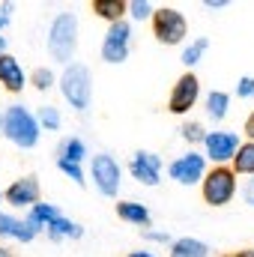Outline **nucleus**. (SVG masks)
<instances>
[{
    "mask_svg": "<svg viewBox=\"0 0 254 257\" xmlns=\"http://www.w3.org/2000/svg\"><path fill=\"white\" fill-rule=\"evenodd\" d=\"M117 215L129 221V224H138V227H150V221H153V215H150V209L144 206V203H138V200H123V203H117Z\"/></svg>",
    "mask_w": 254,
    "mask_h": 257,
    "instance_id": "2eb2a0df",
    "label": "nucleus"
},
{
    "mask_svg": "<svg viewBox=\"0 0 254 257\" xmlns=\"http://www.w3.org/2000/svg\"><path fill=\"white\" fill-rule=\"evenodd\" d=\"M60 93L69 102V108L75 111H87L90 99H93V81H90V69L84 63H69L66 72L60 75Z\"/></svg>",
    "mask_w": 254,
    "mask_h": 257,
    "instance_id": "7ed1b4c3",
    "label": "nucleus"
},
{
    "mask_svg": "<svg viewBox=\"0 0 254 257\" xmlns=\"http://www.w3.org/2000/svg\"><path fill=\"white\" fill-rule=\"evenodd\" d=\"M90 174H93V186L105 194V197H114V194L120 192V165H117V159H111L108 153L93 156Z\"/></svg>",
    "mask_w": 254,
    "mask_h": 257,
    "instance_id": "0eeeda50",
    "label": "nucleus"
},
{
    "mask_svg": "<svg viewBox=\"0 0 254 257\" xmlns=\"http://www.w3.org/2000/svg\"><path fill=\"white\" fill-rule=\"evenodd\" d=\"M0 54H6V39L0 36Z\"/></svg>",
    "mask_w": 254,
    "mask_h": 257,
    "instance_id": "4c0bfd02",
    "label": "nucleus"
},
{
    "mask_svg": "<svg viewBox=\"0 0 254 257\" xmlns=\"http://www.w3.org/2000/svg\"><path fill=\"white\" fill-rule=\"evenodd\" d=\"M60 215V209L54 206V203H36V206H30V215L24 218L30 227H36V230H45V224L51 221V218H57Z\"/></svg>",
    "mask_w": 254,
    "mask_h": 257,
    "instance_id": "6ab92c4d",
    "label": "nucleus"
},
{
    "mask_svg": "<svg viewBox=\"0 0 254 257\" xmlns=\"http://www.w3.org/2000/svg\"><path fill=\"white\" fill-rule=\"evenodd\" d=\"M183 138H186V141H191V144H197V141L203 144L206 132H203V126H200V123H186V126H183Z\"/></svg>",
    "mask_w": 254,
    "mask_h": 257,
    "instance_id": "cd10ccee",
    "label": "nucleus"
},
{
    "mask_svg": "<svg viewBox=\"0 0 254 257\" xmlns=\"http://www.w3.org/2000/svg\"><path fill=\"white\" fill-rule=\"evenodd\" d=\"M54 81H57V78H54L51 69H36V72H33V87H36V90H51Z\"/></svg>",
    "mask_w": 254,
    "mask_h": 257,
    "instance_id": "bb28decb",
    "label": "nucleus"
},
{
    "mask_svg": "<svg viewBox=\"0 0 254 257\" xmlns=\"http://www.w3.org/2000/svg\"><path fill=\"white\" fill-rule=\"evenodd\" d=\"M203 6H206V9H224V6H227V0H206Z\"/></svg>",
    "mask_w": 254,
    "mask_h": 257,
    "instance_id": "473e14b6",
    "label": "nucleus"
},
{
    "mask_svg": "<svg viewBox=\"0 0 254 257\" xmlns=\"http://www.w3.org/2000/svg\"><path fill=\"white\" fill-rule=\"evenodd\" d=\"M203 147H206V156L212 162H227L239 150V135L236 132H206Z\"/></svg>",
    "mask_w": 254,
    "mask_h": 257,
    "instance_id": "9b49d317",
    "label": "nucleus"
},
{
    "mask_svg": "<svg viewBox=\"0 0 254 257\" xmlns=\"http://www.w3.org/2000/svg\"><path fill=\"white\" fill-rule=\"evenodd\" d=\"M200 183H203V200H206L209 206H224V203H230L233 194H236V174H233L230 168H224V165L212 168Z\"/></svg>",
    "mask_w": 254,
    "mask_h": 257,
    "instance_id": "39448f33",
    "label": "nucleus"
},
{
    "mask_svg": "<svg viewBox=\"0 0 254 257\" xmlns=\"http://www.w3.org/2000/svg\"><path fill=\"white\" fill-rule=\"evenodd\" d=\"M0 132L21 150H30L39 144V123L36 117L24 108V105H9L6 114H3V126Z\"/></svg>",
    "mask_w": 254,
    "mask_h": 257,
    "instance_id": "f257e3e1",
    "label": "nucleus"
},
{
    "mask_svg": "<svg viewBox=\"0 0 254 257\" xmlns=\"http://www.w3.org/2000/svg\"><path fill=\"white\" fill-rule=\"evenodd\" d=\"M227 108H230V96H227L224 90H212V93L206 96V114H209L215 123L227 117Z\"/></svg>",
    "mask_w": 254,
    "mask_h": 257,
    "instance_id": "aec40b11",
    "label": "nucleus"
},
{
    "mask_svg": "<svg viewBox=\"0 0 254 257\" xmlns=\"http://www.w3.org/2000/svg\"><path fill=\"white\" fill-rule=\"evenodd\" d=\"M126 12L132 15V18L144 21V18L153 15V3H150V0H132V3H126Z\"/></svg>",
    "mask_w": 254,
    "mask_h": 257,
    "instance_id": "393cba45",
    "label": "nucleus"
},
{
    "mask_svg": "<svg viewBox=\"0 0 254 257\" xmlns=\"http://www.w3.org/2000/svg\"><path fill=\"white\" fill-rule=\"evenodd\" d=\"M242 132L251 138V144H254V111L248 114V117H245V126H242Z\"/></svg>",
    "mask_w": 254,
    "mask_h": 257,
    "instance_id": "2f4dec72",
    "label": "nucleus"
},
{
    "mask_svg": "<svg viewBox=\"0 0 254 257\" xmlns=\"http://www.w3.org/2000/svg\"><path fill=\"white\" fill-rule=\"evenodd\" d=\"M129 36H132V27L126 21H117L108 27L105 39H102V60L105 63H123L129 57Z\"/></svg>",
    "mask_w": 254,
    "mask_h": 257,
    "instance_id": "1a4fd4ad",
    "label": "nucleus"
},
{
    "mask_svg": "<svg viewBox=\"0 0 254 257\" xmlns=\"http://www.w3.org/2000/svg\"><path fill=\"white\" fill-rule=\"evenodd\" d=\"M233 174H254V144H239V150L233 153Z\"/></svg>",
    "mask_w": 254,
    "mask_h": 257,
    "instance_id": "4be33fe9",
    "label": "nucleus"
},
{
    "mask_svg": "<svg viewBox=\"0 0 254 257\" xmlns=\"http://www.w3.org/2000/svg\"><path fill=\"white\" fill-rule=\"evenodd\" d=\"M0 200H3V194H0Z\"/></svg>",
    "mask_w": 254,
    "mask_h": 257,
    "instance_id": "ea45409f",
    "label": "nucleus"
},
{
    "mask_svg": "<svg viewBox=\"0 0 254 257\" xmlns=\"http://www.w3.org/2000/svg\"><path fill=\"white\" fill-rule=\"evenodd\" d=\"M129 171L138 183L144 186H159V171H162V159L150 150H138L129 162Z\"/></svg>",
    "mask_w": 254,
    "mask_h": 257,
    "instance_id": "9d476101",
    "label": "nucleus"
},
{
    "mask_svg": "<svg viewBox=\"0 0 254 257\" xmlns=\"http://www.w3.org/2000/svg\"><path fill=\"white\" fill-rule=\"evenodd\" d=\"M168 174H171V180H177L180 186H194V183H200V180L206 177V159H203L200 153H191L189 150L186 156H180V159L171 162Z\"/></svg>",
    "mask_w": 254,
    "mask_h": 257,
    "instance_id": "6e6552de",
    "label": "nucleus"
},
{
    "mask_svg": "<svg viewBox=\"0 0 254 257\" xmlns=\"http://www.w3.org/2000/svg\"><path fill=\"white\" fill-rule=\"evenodd\" d=\"M233 257H254V251H251V248H245V251H236Z\"/></svg>",
    "mask_w": 254,
    "mask_h": 257,
    "instance_id": "f704fd0d",
    "label": "nucleus"
},
{
    "mask_svg": "<svg viewBox=\"0 0 254 257\" xmlns=\"http://www.w3.org/2000/svg\"><path fill=\"white\" fill-rule=\"evenodd\" d=\"M78 48V18L75 12H60L48 30V54L57 63H69Z\"/></svg>",
    "mask_w": 254,
    "mask_h": 257,
    "instance_id": "f03ea898",
    "label": "nucleus"
},
{
    "mask_svg": "<svg viewBox=\"0 0 254 257\" xmlns=\"http://www.w3.org/2000/svg\"><path fill=\"white\" fill-rule=\"evenodd\" d=\"M197 96H200V81H197V75H194V72L180 75L177 84H174V90H171V96H168V111L177 114V117L189 114L191 108L197 105Z\"/></svg>",
    "mask_w": 254,
    "mask_h": 257,
    "instance_id": "423d86ee",
    "label": "nucleus"
},
{
    "mask_svg": "<svg viewBox=\"0 0 254 257\" xmlns=\"http://www.w3.org/2000/svg\"><path fill=\"white\" fill-rule=\"evenodd\" d=\"M6 24H9V15H3V12H0V30H3Z\"/></svg>",
    "mask_w": 254,
    "mask_h": 257,
    "instance_id": "c9c22d12",
    "label": "nucleus"
},
{
    "mask_svg": "<svg viewBox=\"0 0 254 257\" xmlns=\"http://www.w3.org/2000/svg\"><path fill=\"white\" fill-rule=\"evenodd\" d=\"M0 126H3V114H0Z\"/></svg>",
    "mask_w": 254,
    "mask_h": 257,
    "instance_id": "58836bf2",
    "label": "nucleus"
},
{
    "mask_svg": "<svg viewBox=\"0 0 254 257\" xmlns=\"http://www.w3.org/2000/svg\"><path fill=\"white\" fill-rule=\"evenodd\" d=\"M93 12H96L99 18L117 24V21H123V15H126V3H123V0H93Z\"/></svg>",
    "mask_w": 254,
    "mask_h": 257,
    "instance_id": "a211bd4d",
    "label": "nucleus"
},
{
    "mask_svg": "<svg viewBox=\"0 0 254 257\" xmlns=\"http://www.w3.org/2000/svg\"><path fill=\"white\" fill-rule=\"evenodd\" d=\"M36 123H39V126H45L48 132H54V128H60V111H57L54 105H42V108H39Z\"/></svg>",
    "mask_w": 254,
    "mask_h": 257,
    "instance_id": "b1692460",
    "label": "nucleus"
},
{
    "mask_svg": "<svg viewBox=\"0 0 254 257\" xmlns=\"http://www.w3.org/2000/svg\"><path fill=\"white\" fill-rule=\"evenodd\" d=\"M45 230H48V236H51V239H78V236L84 233V227H81L78 221L66 218V215L51 218V221L45 224Z\"/></svg>",
    "mask_w": 254,
    "mask_h": 257,
    "instance_id": "dca6fc26",
    "label": "nucleus"
},
{
    "mask_svg": "<svg viewBox=\"0 0 254 257\" xmlns=\"http://www.w3.org/2000/svg\"><path fill=\"white\" fill-rule=\"evenodd\" d=\"M126 257H156V254H150V251H129Z\"/></svg>",
    "mask_w": 254,
    "mask_h": 257,
    "instance_id": "72a5a7b5",
    "label": "nucleus"
},
{
    "mask_svg": "<svg viewBox=\"0 0 254 257\" xmlns=\"http://www.w3.org/2000/svg\"><path fill=\"white\" fill-rule=\"evenodd\" d=\"M0 84L9 90V93H21L27 87V75L21 63L12 57V54H0Z\"/></svg>",
    "mask_w": 254,
    "mask_h": 257,
    "instance_id": "ddd939ff",
    "label": "nucleus"
},
{
    "mask_svg": "<svg viewBox=\"0 0 254 257\" xmlns=\"http://www.w3.org/2000/svg\"><path fill=\"white\" fill-rule=\"evenodd\" d=\"M236 96H239V99H254V78L251 75L239 78V84H236Z\"/></svg>",
    "mask_w": 254,
    "mask_h": 257,
    "instance_id": "c85d7f7f",
    "label": "nucleus"
},
{
    "mask_svg": "<svg viewBox=\"0 0 254 257\" xmlns=\"http://www.w3.org/2000/svg\"><path fill=\"white\" fill-rule=\"evenodd\" d=\"M0 257H12V251H9V248H3V245H0Z\"/></svg>",
    "mask_w": 254,
    "mask_h": 257,
    "instance_id": "e433bc0d",
    "label": "nucleus"
},
{
    "mask_svg": "<svg viewBox=\"0 0 254 257\" xmlns=\"http://www.w3.org/2000/svg\"><path fill=\"white\" fill-rule=\"evenodd\" d=\"M6 203H12V206H36L39 203V180L33 177V174H27V177H21V180H15L6 192Z\"/></svg>",
    "mask_w": 254,
    "mask_h": 257,
    "instance_id": "f8f14e48",
    "label": "nucleus"
},
{
    "mask_svg": "<svg viewBox=\"0 0 254 257\" xmlns=\"http://www.w3.org/2000/svg\"><path fill=\"white\" fill-rule=\"evenodd\" d=\"M206 48H209V39H194V42H189L186 45V51H183V63L186 66H194V63H200V57L206 54Z\"/></svg>",
    "mask_w": 254,
    "mask_h": 257,
    "instance_id": "5701e85b",
    "label": "nucleus"
},
{
    "mask_svg": "<svg viewBox=\"0 0 254 257\" xmlns=\"http://www.w3.org/2000/svg\"><path fill=\"white\" fill-rule=\"evenodd\" d=\"M153 33L162 45H180L189 33V21L180 9L159 6V9H153Z\"/></svg>",
    "mask_w": 254,
    "mask_h": 257,
    "instance_id": "20e7f679",
    "label": "nucleus"
},
{
    "mask_svg": "<svg viewBox=\"0 0 254 257\" xmlns=\"http://www.w3.org/2000/svg\"><path fill=\"white\" fill-rule=\"evenodd\" d=\"M84 156H87V147H84V141H81V138H66L63 144H60V153H57V159L72 162V165H81V162H84Z\"/></svg>",
    "mask_w": 254,
    "mask_h": 257,
    "instance_id": "412c9836",
    "label": "nucleus"
},
{
    "mask_svg": "<svg viewBox=\"0 0 254 257\" xmlns=\"http://www.w3.org/2000/svg\"><path fill=\"white\" fill-rule=\"evenodd\" d=\"M36 233H39V230H36V227H30L27 221H21V218H15V215L0 212V236H6V239H18V242H30Z\"/></svg>",
    "mask_w": 254,
    "mask_h": 257,
    "instance_id": "4468645a",
    "label": "nucleus"
},
{
    "mask_svg": "<svg viewBox=\"0 0 254 257\" xmlns=\"http://www.w3.org/2000/svg\"><path fill=\"white\" fill-rule=\"evenodd\" d=\"M171 257H209V245L194 236H180L171 242Z\"/></svg>",
    "mask_w": 254,
    "mask_h": 257,
    "instance_id": "f3484780",
    "label": "nucleus"
},
{
    "mask_svg": "<svg viewBox=\"0 0 254 257\" xmlns=\"http://www.w3.org/2000/svg\"><path fill=\"white\" fill-rule=\"evenodd\" d=\"M57 168L63 171L66 177L75 183V186H84V171H81V165H72V162H63V159H57Z\"/></svg>",
    "mask_w": 254,
    "mask_h": 257,
    "instance_id": "a878e982",
    "label": "nucleus"
},
{
    "mask_svg": "<svg viewBox=\"0 0 254 257\" xmlns=\"http://www.w3.org/2000/svg\"><path fill=\"white\" fill-rule=\"evenodd\" d=\"M242 197H245V203H248V206H254V180H248V183H245Z\"/></svg>",
    "mask_w": 254,
    "mask_h": 257,
    "instance_id": "7c9ffc66",
    "label": "nucleus"
},
{
    "mask_svg": "<svg viewBox=\"0 0 254 257\" xmlns=\"http://www.w3.org/2000/svg\"><path fill=\"white\" fill-rule=\"evenodd\" d=\"M144 236L153 239V242H171V236H168L165 230H144Z\"/></svg>",
    "mask_w": 254,
    "mask_h": 257,
    "instance_id": "c756f323",
    "label": "nucleus"
}]
</instances>
